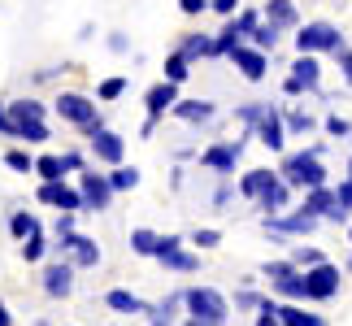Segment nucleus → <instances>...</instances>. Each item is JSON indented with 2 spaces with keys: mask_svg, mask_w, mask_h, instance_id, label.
<instances>
[{
  "mask_svg": "<svg viewBox=\"0 0 352 326\" xmlns=\"http://www.w3.org/2000/svg\"><path fill=\"white\" fill-rule=\"evenodd\" d=\"M278 174L287 179L292 187H300V192H309V187H327V166H322V144L305 148V153H292L283 157Z\"/></svg>",
  "mask_w": 352,
  "mask_h": 326,
  "instance_id": "1",
  "label": "nucleus"
},
{
  "mask_svg": "<svg viewBox=\"0 0 352 326\" xmlns=\"http://www.w3.org/2000/svg\"><path fill=\"white\" fill-rule=\"evenodd\" d=\"M183 309H187V318H200L209 326H226V318H231V301L218 287H187Z\"/></svg>",
  "mask_w": 352,
  "mask_h": 326,
  "instance_id": "2",
  "label": "nucleus"
},
{
  "mask_svg": "<svg viewBox=\"0 0 352 326\" xmlns=\"http://www.w3.org/2000/svg\"><path fill=\"white\" fill-rule=\"evenodd\" d=\"M52 109L70 122V127H78L83 135H96L104 122H100V113H96V100L91 96H83V91H61L57 100H52Z\"/></svg>",
  "mask_w": 352,
  "mask_h": 326,
  "instance_id": "3",
  "label": "nucleus"
},
{
  "mask_svg": "<svg viewBox=\"0 0 352 326\" xmlns=\"http://www.w3.org/2000/svg\"><path fill=\"white\" fill-rule=\"evenodd\" d=\"M344 48V31L335 22H305L296 26V52H314V57H322V52H340Z\"/></svg>",
  "mask_w": 352,
  "mask_h": 326,
  "instance_id": "4",
  "label": "nucleus"
},
{
  "mask_svg": "<svg viewBox=\"0 0 352 326\" xmlns=\"http://www.w3.org/2000/svg\"><path fill=\"white\" fill-rule=\"evenodd\" d=\"M252 127H243V135L239 140H222V144H209L205 153H200V166L205 170H213V174H235V166H239V157H243V140H252Z\"/></svg>",
  "mask_w": 352,
  "mask_h": 326,
  "instance_id": "5",
  "label": "nucleus"
},
{
  "mask_svg": "<svg viewBox=\"0 0 352 326\" xmlns=\"http://www.w3.org/2000/svg\"><path fill=\"white\" fill-rule=\"evenodd\" d=\"M322 217L318 213H309L305 205L300 209H287V213H274V217H265V235H278V239H300V235H314Z\"/></svg>",
  "mask_w": 352,
  "mask_h": 326,
  "instance_id": "6",
  "label": "nucleus"
},
{
  "mask_svg": "<svg viewBox=\"0 0 352 326\" xmlns=\"http://www.w3.org/2000/svg\"><path fill=\"white\" fill-rule=\"evenodd\" d=\"M318 83H322V61L314 52H300V57L292 61V74L283 78V91H287V96H305V91H318Z\"/></svg>",
  "mask_w": 352,
  "mask_h": 326,
  "instance_id": "7",
  "label": "nucleus"
},
{
  "mask_svg": "<svg viewBox=\"0 0 352 326\" xmlns=\"http://www.w3.org/2000/svg\"><path fill=\"white\" fill-rule=\"evenodd\" d=\"M78 192H83V205L87 213H104L113 205V183H109V174H96V170H78Z\"/></svg>",
  "mask_w": 352,
  "mask_h": 326,
  "instance_id": "8",
  "label": "nucleus"
},
{
  "mask_svg": "<svg viewBox=\"0 0 352 326\" xmlns=\"http://www.w3.org/2000/svg\"><path fill=\"white\" fill-rule=\"evenodd\" d=\"M174 105H179V83H170V78H161V83H153V87H148V96H144V109H148L144 135H153V131H157V122L166 118Z\"/></svg>",
  "mask_w": 352,
  "mask_h": 326,
  "instance_id": "9",
  "label": "nucleus"
},
{
  "mask_svg": "<svg viewBox=\"0 0 352 326\" xmlns=\"http://www.w3.org/2000/svg\"><path fill=\"white\" fill-rule=\"evenodd\" d=\"M183 243H187L183 235H161V243H157V261L166 265V270H174V274H196V270H200V257L187 252Z\"/></svg>",
  "mask_w": 352,
  "mask_h": 326,
  "instance_id": "10",
  "label": "nucleus"
},
{
  "mask_svg": "<svg viewBox=\"0 0 352 326\" xmlns=\"http://www.w3.org/2000/svg\"><path fill=\"white\" fill-rule=\"evenodd\" d=\"M305 287H309V301H335V296H340V287H344L340 265H331V261L309 265V270H305Z\"/></svg>",
  "mask_w": 352,
  "mask_h": 326,
  "instance_id": "11",
  "label": "nucleus"
},
{
  "mask_svg": "<svg viewBox=\"0 0 352 326\" xmlns=\"http://www.w3.org/2000/svg\"><path fill=\"white\" fill-rule=\"evenodd\" d=\"M256 140H261L270 153H283V148H287V118H283L278 105H265V113L256 118Z\"/></svg>",
  "mask_w": 352,
  "mask_h": 326,
  "instance_id": "12",
  "label": "nucleus"
},
{
  "mask_svg": "<svg viewBox=\"0 0 352 326\" xmlns=\"http://www.w3.org/2000/svg\"><path fill=\"white\" fill-rule=\"evenodd\" d=\"M39 205H52V209H61V213H78V209H87L83 205V192L78 187H70L65 179H57V183H39Z\"/></svg>",
  "mask_w": 352,
  "mask_h": 326,
  "instance_id": "13",
  "label": "nucleus"
},
{
  "mask_svg": "<svg viewBox=\"0 0 352 326\" xmlns=\"http://www.w3.org/2000/svg\"><path fill=\"white\" fill-rule=\"evenodd\" d=\"M57 248H61V252H70V261H74L78 270L100 265V243H96V239H87V235H78V230L61 235V239H57Z\"/></svg>",
  "mask_w": 352,
  "mask_h": 326,
  "instance_id": "14",
  "label": "nucleus"
},
{
  "mask_svg": "<svg viewBox=\"0 0 352 326\" xmlns=\"http://www.w3.org/2000/svg\"><path fill=\"white\" fill-rule=\"evenodd\" d=\"M87 144H91V157L104 161V166H122V157H126V140H122L118 131H109V127L87 135Z\"/></svg>",
  "mask_w": 352,
  "mask_h": 326,
  "instance_id": "15",
  "label": "nucleus"
},
{
  "mask_svg": "<svg viewBox=\"0 0 352 326\" xmlns=\"http://www.w3.org/2000/svg\"><path fill=\"white\" fill-rule=\"evenodd\" d=\"M226 61H235V70H239L243 78H248V83H261L265 70H270V57H265L261 48H252V44H239V48H235Z\"/></svg>",
  "mask_w": 352,
  "mask_h": 326,
  "instance_id": "16",
  "label": "nucleus"
},
{
  "mask_svg": "<svg viewBox=\"0 0 352 326\" xmlns=\"http://www.w3.org/2000/svg\"><path fill=\"white\" fill-rule=\"evenodd\" d=\"M74 261H52L44 265V296H52V301H65V296L74 292Z\"/></svg>",
  "mask_w": 352,
  "mask_h": 326,
  "instance_id": "17",
  "label": "nucleus"
},
{
  "mask_svg": "<svg viewBox=\"0 0 352 326\" xmlns=\"http://www.w3.org/2000/svg\"><path fill=\"white\" fill-rule=\"evenodd\" d=\"M292 192H296V187H292V183L278 174V179H274V183H270L265 192H261V200H256V209H261L265 217H274V213H287V205H292Z\"/></svg>",
  "mask_w": 352,
  "mask_h": 326,
  "instance_id": "18",
  "label": "nucleus"
},
{
  "mask_svg": "<svg viewBox=\"0 0 352 326\" xmlns=\"http://www.w3.org/2000/svg\"><path fill=\"white\" fill-rule=\"evenodd\" d=\"M170 113L179 118V122H187V127H205V122H213L218 105H213V100H179Z\"/></svg>",
  "mask_w": 352,
  "mask_h": 326,
  "instance_id": "19",
  "label": "nucleus"
},
{
  "mask_svg": "<svg viewBox=\"0 0 352 326\" xmlns=\"http://www.w3.org/2000/svg\"><path fill=\"white\" fill-rule=\"evenodd\" d=\"M265 22L283 26V31H292V26H300V9H296V0H265L261 5Z\"/></svg>",
  "mask_w": 352,
  "mask_h": 326,
  "instance_id": "20",
  "label": "nucleus"
},
{
  "mask_svg": "<svg viewBox=\"0 0 352 326\" xmlns=\"http://www.w3.org/2000/svg\"><path fill=\"white\" fill-rule=\"evenodd\" d=\"M278 179V170H248V174H243V179H239V196H248V200H261V192H265V187L270 183H274Z\"/></svg>",
  "mask_w": 352,
  "mask_h": 326,
  "instance_id": "21",
  "label": "nucleus"
},
{
  "mask_svg": "<svg viewBox=\"0 0 352 326\" xmlns=\"http://www.w3.org/2000/svg\"><path fill=\"white\" fill-rule=\"evenodd\" d=\"M278 318H283V326H327V318H322V314H309L300 301L278 305Z\"/></svg>",
  "mask_w": 352,
  "mask_h": 326,
  "instance_id": "22",
  "label": "nucleus"
},
{
  "mask_svg": "<svg viewBox=\"0 0 352 326\" xmlns=\"http://www.w3.org/2000/svg\"><path fill=\"white\" fill-rule=\"evenodd\" d=\"M283 301H309V287H305V270H292V274H283V279H274L270 283Z\"/></svg>",
  "mask_w": 352,
  "mask_h": 326,
  "instance_id": "23",
  "label": "nucleus"
},
{
  "mask_svg": "<svg viewBox=\"0 0 352 326\" xmlns=\"http://www.w3.org/2000/svg\"><path fill=\"white\" fill-rule=\"evenodd\" d=\"M243 39H248V35H243L239 26H235V18H226V26H222L218 35H213V57H231V52L243 44Z\"/></svg>",
  "mask_w": 352,
  "mask_h": 326,
  "instance_id": "24",
  "label": "nucleus"
},
{
  "mask_svg": "<svg viewBox=\"0 0 352 326\" xmlns=\"http://www.w3.org/2000/svg\"><path fill=\"white\" fill-rule=\"evenodd\" d=\"M104 305H109L113 314H148V309H153V305H144L140 296L126 292V287H113L109 296H104Z\"/></svg>",
  "mask_w": 352,
  "mask_h": 326,
  "instance_id": "25",
  "label": "nucleus"
},
{
  "mask_svg": "<svg viewBox=\"0 0 352 326\" xmlns=\"http://www.w3.org/2000/svg\"><path fill=\"white\" fill-rule=\"evenodd\" d=\"M179 309H183V292H174L166 296L161 305L148 309V326H174V318H179Z\"/></svg>",
  "mask_w": 352,
  "mask_h": 326,
  "instance_id": "26",
  "label": "nucleus"
},
{
  "mask_svg": "<svg viewBox=\"0 0 352 326\" xmlns=\"http://www.w3.org/2000/svg\"><path fill=\"white\" fill-rule=\"evenodd\" d=\"M35 174H39V183H57V179L70 174V166H65V157L44 153V157H35Z\"/></svg>",
  "mask_w": 352,
  "mask_h": 326,
  "instance_id": "27",
  "label": "nucleus"
},
{
  "mask_svg": "<svg viewBox=\"0 0 352 326\" xmlns=\"http://www.w3.org/2000/svg\"><path fill=\"white\" fill-rule=\"evenodd\" d=\"M305 209L318 213L322 222H327V213L335 209V187H309V192H305Z\"/></svg>",
  "mask_w": 352,
  "mask_h": 326,
  "instance_id": "28",
  "label": "nucleus"
},
{
  "mask_svg": "<svg viewBox=\"0 0 352 326\" xmlns=\"http://www.w3.org/2000/svg\"><path fill=\"white\" fill-rule=\"evenodd\" d=\"M9 118H13V122H44V118H48V109L39 105V100H31V96H22V100H13V105H9Z\"/></svg>",
  "mask_w": 352,
  "mask_h": 326,
  "instance_id": "29",
  "label": "nucleus"
},
{
  "mask_svg": "<svg viewBox=\"0 0 352 326\" xmlns=\"http://www.w3.org/2000/svg\"><path fill=\"white\" fill-rule=\"evenodd\" d=\"M35 230H39V217H35V213H26V209L9 213V235L18 239V243H22V239H31Z\"/></svg>",
  "mask_w": 352,
  "mask_h": 326,
  "instance_id": "30",
  "label": "nucleus"
},
{
  "mask_svg": "<svg viewBox=\"0 0 352 326\" xmlns=\"http://www.w3.org/2000/svg\"><path fill=\"white\" fill-rule=\"evenodd\" d=\"M179 52L187 61H200V57H213V35H187L183 44H179Z\"/></svg>",
  "mask_w": 352,
  "mask_h": 326,
  "instance_id": "31",
  "label": "nucleus"
},
{
  "mask_svg": "<svg viewBox=\"0 0 352 326\" xmlns=\"http://www.w3.org/2000/svg\"><path fill=\"white\" fill-rule=\"evenodd\" d=\"M13 140H22V144H48V122H13Z\"/></svg>",
  "mask_w": 352,
  "mask_h": 326,
  "instance_id": "32",
  "label": "nucleus"
},
{
  "mask_svg": "<svg viewBox=\"0 0 352 326\" xmlns=\"http://www.w3.org/2000/svg\"><path fill=\"white\" fill-rule=\"evenodd\" d=\"M157 243H161L157 230H148V226L131 230V252H135V257H157Z\"/></svg>",
  "mask_w": 352,
  "mask_h": 326,
  "instance_id": "33",
  "label": "nucleus"
},
{
  "mask_svg": "<svg viewBox=\"0 0 352 326\" xmlns=\"http://www.w3.org/2000/svg\"><path fill=\"white\" fill-rule=\"evenodd\" d=\"M278 31H283V26H274V22H256L252 26V48H261V52H274V44H278Z\"/></svg>",
  "mask_w": 352,
  "mask_h": 326,
  "instance_id": "34",
  "label": "nucleus"
},
{
  "mask_svg": "<svg viewBox=\"0 0 352 326\" xmlns=\"http://www.w3.org/2000/svg\"><path fill=\"white\" fill-rule=\"evenodd\" d=\"M109 183H113V192H135V187H140V170L135 166H113Z\"/></svg>",
  "mask_w": 352,
  "mask_h": 326,
  "instance_id": "35",
  "label": "nucleus"
},
{
  "mask_svg": "<svg viewBox=\"0 0 352 326\" xmlns=\"http://www.w3.org/2000/svg\"><path fill=\"white\" fill-rule=\"evenodd\" d=\"M187 74H192V61H187V57H183V52H179V48H174V52H170V57H166V78H170V83H183V78H187Z\"/></svg>",
  "mask_w": 352,
  "mask_h": 326,
  "instance_id": "36",
  "label": "nucleus"
},
{
  "mask_svg": "<svg viewBox=\"0 0 352 326\" xmlns=\"http://www.w3.org/2000/svg\"><path fill=\"white\" fill-rule=\"evenodd\" d=\"M5 166L13 174H35V157L26 153V148H9V153H5Z\"/></svg>",
  "mask_w": 352,
  "mask_h": 326,
  "instance_id": "37",
  "label": "nucleus"
},
{
  "mask_svg": "<svg viewBox=\"0 0 352 326\" xmlns=\"http://www.w3.org/2000/svg\"><path fill=\"white\" fill-rule=\"evenodd\" d=\"M44 252H48V239H44V230H35L31 239H22V261H44Z\"/></svg>",
  "mask_w": 352,
  "mask_h": 326,
  "instance_id": "38",
  "label": "nucleus"
},
{
  "mask_svg": "<svg viewBox=\"0 0 352 326\" xmlns=\"http://www.w3.org/2000/svg\"><path fill=\"white\" fill-rule=\"evenodd\" d=\"M292 261L300 265V270H309V265H322L327 257H322V248H314V243H300V248L292 252Z\"/></svg>",
  "mask_w": 352,
  "mask_h": 326,
  "instance_id": "39",
  "label": "nucleus"
},
{
  "mask_svg": "<svg viewBox=\"0 0 352 326\" xmlns=\"http://www.w3.org/2000/svg\"><path fill=\"white\" fill-rule=\"evenodd\" d=\"M122 91H126V78H122V74H113V78H104V83L96 87V96H100V100H118Z\"/></svg>",
  "mask_w": 352,
  "mask_h": 326,
  "instance_id": "40",
  "label": "nucleus"
},
{
  "mask_svg": "<svg viewBox=\"0 0 352 326\" xmlns=\"http://www.w3.org/2000/svg\"><path fill=\"white\" fill-rule=\"evenodd\" d=\"M322 127H327L331 140H348V135H352V122H348V118H340V113H331L327 122H322Z\"/></svg>",
  "mask_w": 352,
  "mask_h": 326,
  "instance_id": "41",
  "label": "nucleus"
},
{
  "mask_svg": "<svg viewBox=\"0 0 352 326\" xmlns=\"http://www.w3.org/2000/svg\"><path fill=\"white\" fill-rule=\"evenodd\" d=\"M192 243H196V248H218V243H222V230L200 226V230H192Z\"/></svg>",
  "mask_w": 352,
  "mask_h": 326,
  "instance_id": "42",
  "label": "nucleus"
},
{
  "mask_svg": "<svg viewBox=\"0 0 352 326\" xmlns=\"http://www.w3.org/2000/svg\"><path fill=\"white\" fill-rule=\"evenodd\" d=\"M256 326H283V318H278V301H261V309H256Z\"/></svg>",
  "mask_w": 352,
  "mask_h": 326,
  "instance_id": "43",
  "label": "nucleus"
},
{
  "mask_svg": "<svg viewBox=\"0 0 352 326\" xmlns=\"http://www.w3.org/2000/svg\"><path fill=\"white\" fill-rule=\"evenodd\" d=\"M283 118H287V135H309L314 131V118L309 113H283Z\"/></svg>",
  "mask_w": 352,
  "mask_h": 326,
  "instance_id": "44",
  "label": "nucleus"
},
{
  "mask_svg": "<svg viewBox=\"0 0 352 326\" xmlns=\"http://www.w3.org/2000/svg\"><path fill=\"white\" fill-rule=\"evenodd\" d=\"M292 270H300V265H296V261H265V265H261V274L274 283V279H283V274H292Z\"/></svg>",
  "mask_w": 352,
  "mask_h": 326,
  "instance_id": "45",
  "label": "nucleus"
},
{
  "mask_svg": "<svg viewBox=\"0 0 352 326\" xmlns=\"http://www.w3.org/2000/svg\"><path fill=\"white\" fill-rule=\"evenodd\" d=\"M261 301H265V296H256V292H248V287L235 292V305H239V309H261Z\"/></svg>",
  "mask_w": 352,
  "mask_h": 326,
  "instance_id": "46",
  "label": "nucleus"
},
{
  "mask_svg": "<svg viewBox=\"0 0 352 326\" xmlns=\"http://www.w3.org/2000/svg\"><path fill=\"white\" fill-rule=\"evenodd\" d=\"M335 200H340V209H348V213H352V179H344L340 187H335Z\"/></svg>",
  "mask_w": 352,
  "mask_h": 326,
  "instance_id": "47",
  "label": "nucleus"
},
{
  "mask_svg": "<svg viewBox=\"0 0 352 326\" xmlns=\"http://www.w3.org/2000/svg\"><path fill=\"white\" fill-rule=\"evenodd\" d=\"M335 61H340V70H344V78H348V87H352V48L344 44L340 52H335Z\"/></svg>",
  "mask_w": 352,
  "mask_h": 326,
  "instance_id": "48",
  "label": "nucleus"
},
{
  "mask_svg": "<svg viewBox=\"0 0 352 326\" xmlns=\"http://www.w3.org/2000/svg\"><path fill=\"white\" fill-rule=\"evenodd\" d=\"M209 9H213V13H222V18H235L239 0H209Z\"/></svg>",
  "mask_w": 352,
  "mask_h": 326,
  "instance_id": "49",
  "label": "nucleus"
},
{
  "mask_svg": "<svg viewBox=\"0 0 352 326\" xmlns=\"http://www.w3.org/2000/svg\"><path fill=\"white\" fill-rule=\"evenodd\" d=\"M179 9L187 13V18H196V13H205V9H209V0H179Z\"/></svg>",
  "mask_w": 352,
  "mask_h": 326,
  "instance_id": "50",
  "label": "nucleus"
},
{
  "mask_svg": "<svg viewBox=\"0 0 352 326\" xmlns=\"http://www.w3.org/2000/svg\"><path fill=\"white\" fill-rule=\"evenodd\" d=\"M70 230H74V213H61V217H57V226H52V235L61 239V235H70Z\"/></svg>",
  "mask_w": 352,
  "mask_h": 326,
  "instance_id": "51",
  "label": "nucleus"
},
{
  "mask_svg": "<svg viewBox=\"0 0 352 326\" xmlns=\"http://www.w3.org/2000/svg\"><path fill=\"white\" fill-rule=\"evenodd\" d=\"M0 135L13 140V118H9V105H0Z\"/></svg>",
  "mask_w": 352,
  "mask_h": 326,
  "instance_id": "52",
  "label": "nucleus"
},
{
  "mask_svg": "<svg viewBox=\"0 0 352 326\" xmlns=\"http://www.w3.org/2000/svg\"><path fill=\"white\" fill-rule=\"evenodd\" d=\"M65 166H70V170H83V153H65Z\"/></svg>",
  "mask_w": 352,
  "mask_h": 326,
  "instance_id": "53",
  "label": "nucleus"
},
{
  "mask_svg": "<svg viewBox=\"0 0 352 326\" xmlns=\"http://www.w3.org/2000/svg\"><path fill=\"white\" fill-rule=\"evenodd\" d=\"M9 322H13V314H9V305L0 301V326H9Z\"/></svg>",
  "mask_w": 352,
  "mask_h": 326,
  "instance_id": "54",
  "label": "nucleus"
},
{
  "mask_svg": "<svg viewBox=\"0 0 352 326\" xmlns=\"http://www.w3.org/2000/svg\"><path fill=\"white\" fill-rule=\"evenodd\" d=\"M183 326H209V322H200V318H187V322H183Z\"/></svg>",
  "mask_w": 352,
  "mask_h": 326,
  "instance_id": "55",
  "label": "nucleus"
},
{
  "mask_svg": "<svg viewBox=\"0 0 352 326\" xmlns=\"http://www.w3.org/2000/svg\"><path fill=\"white\" fill-rule=\"evenodd\" d=\"M348 274H352V252H348Z\"/></svg>",
  "mask_w": 352,
  "mask_h": 326,
  "instance_id": "56",
  "label": "nucleus"
},
{
  "mask_svg": "<svg viewBox=\"0 0 352 326\" xmlns=\"http://www.w3.org/2000/svg\"><path fill=\"white\" fill-rule=\"evenodd\" d=\"M348 179H352V161H348Z\"/></svg>",
  "mask_w": 352,
  "mask_h": 326,
  "instance_id": "57",
  "label": "nucleus"
},
{
  "mask_svg": "<svg viewBox=\"0 0 352 326\" xmlns=\"http://www.w3.org/2000/svg\"><path fill=\"white\" fill-rule=\"evenodd\" d=\"M348 239H352V222H348Z\"/></svg>",
  "mask_w": 352,
  "mask_h": 326,
  "instance_id": "58",
  "label": "nucleus"
}]
</instances>
